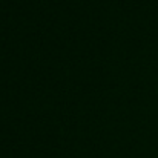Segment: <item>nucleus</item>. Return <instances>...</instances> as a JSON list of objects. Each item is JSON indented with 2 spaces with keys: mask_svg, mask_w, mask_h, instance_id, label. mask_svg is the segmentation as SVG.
<instances>
[]
</instances>
